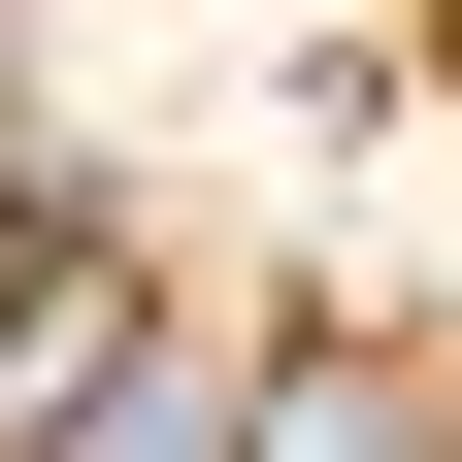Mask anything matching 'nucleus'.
<instances>
[{
	"mask_svg": "<svg viewBox=\"0 0 462 462\" xmlns=\"http://www.w3.org/2000/svg\"><path fill=\"white\" fill-rule=\"evenodd\" d=\"M99 364H133V231H33V264H0V462H67Z\"/></svg>",
	"mask_w": 462,
	"mask_h": 462,
	"instance_id": "f257e3e1",
	"label": "nucleus"
},
{
	"mask_svg": "<svg viewBox=\"0 0 462 462\" xmlns=\"http://www.w3.org/2000/svg\"><path fill=\"white\" fill-rule=\"evenodd\" d=\"M231 462H462V396L396 330H298V364H231Z\"/></svg>",
	"mask_w": 462,
	"mask_h": 462,
	"instance_id": "f03ea898",
	"label": "nucleus"
},
{
	"mask_svg": "<svg viewBox=\"0 0 462 462\" xmlns=\"http://www.w3.org/2000/svg\"><path fill=\"white\" fill-rule=\"evenodd\" d=\"M67 462H231V364H199V330H133V364H99V430Z\"/></svg>",
	"mask_w": 462,
	"mask_h": 462,
	"instance_id": "7ed1b4c3",
	"label": "nucleus"
},
{
	"mask_svg": "<svg viewBox=\"0 0 462 462\" xmlns=\"http://www.w3.org/2000/svg\"><path fill=\"white\" fill-rule=\"evenodd\" d=\"M0 264H33V199H0Z\"/></svg>",
	"mask_w": 462,
	"mask_h": 462,
	"instance_id": "20e7f679",
	"label": "nucleus"
}]
</instances>
